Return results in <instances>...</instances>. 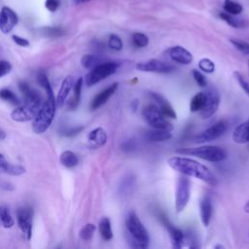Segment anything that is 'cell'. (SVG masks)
I'll return each instance as SVG.
<instances>
[{
	"label": "cell",
	"instance_id": "6da1fadb",
	"mask_svg": "<svg viewBox=\"0 0 249 249\" xmlns=\"http://www.w3.org/2000/svg\"><path fill=\"white\" fill-rule=\"evenodd\" d=\"M18 88L23 94L24 101L21 105H18V108L12 111L11 118L12 120L19 123L32 121L44 102L42 95L36 89L30 88V86L24 81H20L18 83Z\"/></svg>",
	"mask_w": 249,
	"mask_h": 249
},
{
	"label": "cell",
	"instance_id": "7a4b0ae2",
	"mask_svg": "<svg viewBox=\"0 0 249 249\" xmlns=\"http://www.w3.org/2000/svg\"><path fill=\"white\" fill-rule=\"evenodd\" d=\"M167 164L173 170L178 171L183 175L197 178L213 187L218 185V180L210 169L193 159L186 157H171L168 159Z\"/></svg>",
	"mask_w": 249,
	"mask_h": 249
},
{
	"label": "cell",
	"instance_id": "3957f363",
	"mask_svg": "<svg viewBox=\"0 0 249 249\" xmlns=\"http://www.w3.org/2000/svg\"><path fill=\"white\" fill-rule=\"evenodd\" d=\"M47 99L43 102L41 108L39 109L36 117L33 119L32 123V129L37 134H42L51 126L54 115H55V108L56 102L53 94V90L46 91Z\"/></svg>",
	"mask_w": 249,
	"mask_h": 249
},
{
	"label": "cell",
	"instance_id": "277c9868",
	"mask_svg": "<svg viewBox=\"0 0 249 249\" xmlns=\"http://www.w3.org/2000/svg\"><path fill=\"white\" fill-rule=\"evenodd\" d=\"M128 242L134 248H146L149 245V234L134 211H130L125 219Z\"/></svg>",
	"mask_w": 249,
	"mask_h": 249
},
{
	"label": "cell",
	"instance_id": "5b68a950",
	"mask_svg": "<svg viewBox=\"0 0 249 249\" xmlns=\"http://www.w3.org/2000/svg\"><path fill=\"white\" fill-rule=\"evenodd\" d=\"M176 153L186 156H194L204 160L218 162L227 158L226 151L219 146H200L194 148H180L176 150Z\"/></svg>",
	"mask_w": 249,
	"mask_h": 249
},
{
	"label": "cell",
	"instance_id": "8992f818",
	"mask_svg": "<svg viewBox=\"0 0 249 249\" xmlns=\"http://www.w3.org/2000/svg\"><path fill=\"white\" fill-rule=\"evenodd\" d=\"M142 116L146 123L156 129H164L171 131L173 129L172 124L162 114L159 106L155 104H148L142 110Z\"/></svg>",
	"mask_w": 249,
	"mask_h": 249
},
{
	"label": "cell",
	"instance_id": "52a82bcc",
	"mask_svg": "<svg viewBox=\"0 0 249 249\" xmlns=\"http://www.w3.org/2000/svg\"><path fill=\"white\" fill-rule=\"evenodd\" d=\"M119 67V63L115 61L101 62L94 68L90 69L85 77V83L88 87H91L107 77L113 75Z\"/></svg>",
	"mask_w": 249,
	"mask_h": 249
},
{
	"label": "cell",
	"instance_id": "ba28073f",
	"mask_svg": "<svg viewBox=\"0 0 249 249\" xmlns=\"http://www.w3.org/2000/svg\"><path fill=\"white\" fill-rule=\"evenodd\" d=\"M191 195V183L186 175L180 176L177 180L175 191V210L181 213L187 206Z\"/></svg>",
	"mask_w": 249,
	"mask_h": 249
},
{
	"label": "cell",
	"instance_id": "9c48e42d",
	"mask_svg": "<svg viewBox=\"0 0 249 249\" xmlns=\"http://www.w3.org/2000/svg\"><path fill=\"white\" fill-rule=\"evenodd\" d=\"M205 98L201 109L198 111L201 119H208L218 110L220 104V94L215 88H209L204 91Z\"/></svg>",
	"mask_w": 249,
	"mask_h": 249
},
{
	"label": "cell",
	"instance_id": "30bf717a",
	"mask_svg": "<svg viewBox=\"0 0 249 249\" xmlns=\"http://www.w3.org/2000/svg\"><path fill=\"white\" fill-rule=\"evenodd\" d=\"M32 218L33 210L29 206H21L17 210V222L18 228L27 240L32 236Z\"/></svg>",
	"mask_w": 249,
	"mask_h": 249
},
{
	"label": "cell",
	"instance_id": "8fae6325",
	"mask_svg": "<svg viewBox=\"0 0 249 249\" xmlns=\"http://www.w3.org/2000/svg\"><path fill=\"white\" fill-rule=\"evenodd\" d=\"M228 129V124L225 121H219L212 124L210 127L201 131L199 134L194 137V141L196 143H204L215 140L221 137Z\"/></svg>",
	"mask_w": 249,
	"mask_h": 249
},
{
	"label": "cell",
	"instance_id": "7c38bea8",
	"mask_svg": "<svg viewBox=\"0 0 249 249\" xmlns=\"http://www.w3.org/2000/svg\"><path fill=\"white\" fill-rule=\"evenodd\" d=\"M136 69L142 72H153L160 74H168L175 70V67L167 62L161 61L160 59H150L147 61H142L136 64Z\"/></svg>",
	"mask_w": 249,
	"mask_h": 249
},
{
	"label": "cell",
	"instance_id": "4fadbf2b",
	"mask_svg": "<svg viewBox=\"0 0 249 249\" xmlns=\"http://www.w3.org/2000/svg\"><path fill=\"white\" fill-rule=\"evenodd\" d=\"M18 21L17 13L10 7L4 6L0 11V30L3 33H9Z\"/></svg>",
	"mask_w": 249,
	"mask_h": 249
},
{
	"label": "cell",
	"instance_id": "5bb4252c",
	"mask_svg": "<svg viewBox=\"0 0 249 249\" xmlns=\"http://www.w3.org/2000/svg\"><path fill=\"white\" fill-rule=\"evenodd\" d=\"M118 86H119V83L115 82L110 86H108L107 88H105L104 89H102L100 92H98L90 102V109L96 110L102 105H104L108 101V99L115 93V91L118 89Z\"/></svg>",
	"mask_w": 249,
	"mask_h": 249
},
{
	"label": "cell",
	"instance_id": "9a60e30c",
	"mask_svg": "<svg viewBox=\"0 0 249 249\" xmlns=\"http://www.w3.org/2000/svg\"><path fill=\"white\" fill-rule=\"evenodd\" d=\"M168 56L175 62L188 65L193 61V54L185 48L181 46H175L167 51Z\"/></svg>",
	"mask_w": 249,
	"mask_h": 249
},
{
	"label": "cell",
	"instance_id": "2e32d148",
	"mask_svg": "<svg viewBox=\"0 0 249 249\" xmlns=\"http://www.w3.org/2000/svg\"><path fill=\"white\" fill-rule=\"evenodd\" d=\"M213 212V205H212V199L211 196L208 194H205L200 202H199V214L200 219L204 227H208L211 221Z\"/></svg>",
	"mask_w": 249,
	"mask_h": 249
},
{
	"label": "cell",
	"instance_id": "e0dca14e",
	"mask_svg": "<svg viewBox=\"0 0 249 249\" xmlns=\"http://www.w3.org/2000/svg\"><path fill=\"white\" fill-rule=\"evenodd\" d=\"M160 219L162 221V224L165 226V228L167 229V231L169 232V235H170L173 247L181 248V246L183 244V241H184V233H183V231L181 230H179L178 228L174 227L168 221V219L165 216H161Z\"/></svg>",
	"mask_w": 249,
	"mask_h": 249
},
{
	"label": "cell",
	"instance_id": "ac0fdd59",
	"mask_svg": "<svg viewBox=\"0 0 249 249\" xmlns=\"http://www.w3.org/2000/svg\"><path fill=\"white\" fill-rule=\"evenodd\" d=\"M74 79L72 76H67L63 81H62V84L60 86V89L58 90V93L56 95V98H55V102H56V106L60 107L64 104L66 98L68 97V94L70 93L71 89H73V86H74Z\"/></svg>",
	"mask_w": 249,
	"mask_h": 249
},
{
	"label": "cell",
	"instance_id": "d6986e66",
	"mask_svg": "<svg viewBox=\"0 0 249 249\" xmlns=\"http://www.w3.org/2000/svg\"><path fill=\"white\" fill-rule=\"evenodd\" d=\"M88 140L91 148L97 149L107 142V133L102 127H96L89 133Z\"/></svg>",
	"mask_w": 249,
	"mask_h": 249
},
{
	"label": "cell",
	"instance_id": "ffe728a7",
	"mask_svg": "<svg viewBox=\"0 0 249 249\" xmlns=\"http://www.w3.org/2000/svg\"><path fill=\"white\" fill-rule=\"evenodd\" d=\"M151 95L155 99V101L159 104V108L166 118H170V119L177 118L176 112L174 111L173 107L164 96H162L160 93H158V92H151Z\"/></svg>",
	"mask_w": 249,
	"mask_h": 249
},
{
	"label": "cell",
	"instance_id": "44dd1931",
	"mask_svg": "<svg viewBox=\"0 0 249 249\" xmlns=\"http://www.w3.org/2000/svg\"><path fill=\"white\" fill-rule=\"evenodd\" d=\"M232 140L238 144L249 143V120L239 124L232 132Z\"/></svg>",
	"mask_w": 249,
	"mask_h": 249
},
{
	"label": "cell",
	"instance_id": "7402d4cb",
	"mask_svg": "<svg viewBox=\"0 0 249 249\" xmlns=\"http://www.w3.org/2000/svg\"><path fill=\"white\" fill-rule=\"evenodd\" d=\"M0 169L10 175L18 176L25 172V168L19 164H13L9 162L3 154L0 153Z\"/></svg>",
	"mask_w": 249,
	"mask_h": 249
},
{
	"label": "cell",
	"instance_id": "603a6c76",
	"mask_svg": "<svg viewBox=\"0 0 249 249\" xmlns=\"http://www.w3.org/2000/svg\"><path fill=\"white\" fill-rule=\"evenodd\" d=\"M83 78L80 77L78 80L74 83L73 86V96L69 99L67 106L69 110H76L80 104L81 101V94H82V88H83Z\"/></svg>",
	"mask_w": 249,
	"mask_h": 249
},
{
	"label": "cell",
	"instance_id": "cb8c5ba5",
	"mask_svg": "<svg viewBox=\"0 0 249 249\" xmlns=\"http://www.w3.org/2000/svg\"><path fill=\"white\" fill-rule=\"evenodd\" d=\"M145 137L152 142H163L169 140L172 137V134L168 130L153 128L146 132Z\"/></svg>",
	"mask_w": 249,
	"mask_h": 249
},
{
	"label": "cell",
	"instance_id": "d4e9b609",
	"mask_svg": "<svg viewBox=\"0 0 249 249\" xmlns=\"http://www.w3.org/2000/svg\"><path fill=\"white\" fill-rule=\"evenodd\" d=\"M98 231L103 240H111L113 238V231L111 226V221L107 217H103L98 224Z\"/></svg>",
	"mask_w": 249,
	"mask_h": 249
},
{
	"label": "cell",
	"instance_id": "484cf974",
	"mask_svg": "<svg viewBox=\"0 0 249 249\" xmlns=\"http://www.w3.org/2000/svg\"><path fill=\"white\" fill-rule=\"evenodd\" d=\"M59 161L63 166H65L67 168H72V167H75L76 165H78L79 159L74 152L66 150L60 154Z\"/></svg>",
	"mask_w": 249,
	"mask_h": 249
},
{
	"label": "cell",
	"instance_id": "4316f807",
	"mask_svg": "<svg viewBox=\"0 0 249 249\" xmlns=\"http://www.w3.org/2000/svg\"><path fill=\"white\" fill-rule=\"evenodd\" d=\"M15 221L6 206H0V226L5 229H10L14 226Z\"/></svg>",
	"mask_w": 249,
	"mask_h": 249
},
{
	"label": "cell",
	"instance_id": "83f0119b",
	"mask_svg": "<svg viewBox=\"0 0 249 249\" xmlns=\"http://www.w3.org/2000/svg\"><path fill=\"white\" fill-rule=\"evenodd\" d=\"M101 62H102L101 58L95 54H85L81 58L82 66L88 70L94 68L96 65H98Z\"/></svg>",
	"mask_w": 249,
	"mask_h": 249
},
{
	"label": "cell",
	"instance_id": "f1b7e54d",
	"mask_svg": "<svg viewBox=\"0 0 249 249\" xmlns=\"http://www.w3.org/2000/svg\"><path fill=\"white\" fill-rule=\"evenodd\" d=\"M204 98H205L204 91L196 93L190 101V110H191V112H198L201 109V107L203 106Z\"/></svg>",
	"mask_w": 249,
	"mask_h": 249
},
{
	"label": "cell",
	"instance_id": "f546056e",
	"mask_svg": "<svg viewBox=\"0 0 249 249\" xmlns=\"http://www.w3.org/2000/svg\"><path fill=\"white\" fill-rule=\"evenodd\" d=\"M219 16H220V18H221L224 21H226L229 25H231V26H232V27H234V28L242 27L243 24H244L243 21H242L240 18H236L233 17V15H231V14H229V13H227V12H221V13L219 14Z\"/></svg>",
	"mask_w": 249,
	"mask_h": 249
},
{
	"label": "cell",
	"instance_id": "4dcf8cb0",
	"mask_svg": "<svg viewBox=\"0 0 249 249\" xmlns=\"http://www.w3.org/2000/svg\"><path fill=\"white\" fill-rule=\"evenodd\" d=\"M96 230V227L94 224H91V223H89V224H86L79 231V236L81 239L85 240V241H88V240H90L94 234V231Z\"/></svg>",
	"mask_w": 249,
	"mask_h": 249
},
{
	"label": "cell",
	"instance_id": "1f68e13d",
	"mask_svg": "<svg viewBox=\"0 0 249 249\" xmlns=\"http://www.w3.org/2000/svg\"><path fill=\"white\" fill-rule=\"evenodd\" d=\"M223 7L225 12L233 16L239 15L243 11V7L239 3L234 2L232 0H225Z\"/></svg>",
	"mask_w": 249,
	"mask_h": 249
},
{
	"label": "cell",
	"instance_id": "d6a6232c",
	"mask_svg": "<svg viewBox=\"0 0 249 249\" xmlns=\"http://www.w3.org/2000/svg\"><path fill=\"white\" fill-rule=\"evenodd\" d=\"M0 98L7 102H10L14 105H18V106L20 105V101L18 98V96L9 89H0Z\"/></svg>",
	"mask_w": 249,
	"mask_h": 249
},
{
	"label": "cell",
	"instance_id": "836d02e7",
	"mask_svg": "<svg viewBox=\"0 0 249 249\" xmlns=\"http://www.w3.org/2000/svg\"><path fill=\"white\" fill-rule=\"evenodd\" d=\"M132 44L137 48H145L149 44V38L141 32H135L131 36Z\"/></svg>",
	"mask_w": 249,
	"mask_h": 249
},
{
	"label": "cell",
	"instance_id": "e575fe53",
	"mask_svg": "<svg viewBox=\"0 0 249 249\" xmlns=\"http://www.w3.org/2000/svg\"><path fill=\"white\" fill-rule=\"evenodd\" d=\"M108 47L114 51H121L123 49V41L116 34H110L108 38Z\"/></svg>",
	"mask_w": 249,
	"mask_h": 249
},
{
	"label": "cell",
	"instance_id": "d590c367",
	"mask_svg": "<svg viewBox=\"0 0 249 249\" xmlns=\"http://www.w3.org/2000/svg\"><path fill=\"white\" fill-rule=\"evenodd\" d=\"M41 32L43 33V35L47 36V37H52V38H55V37H59L63 34V29L60 27H53V26H47V27H43L41 29Z\"/></svg>",
	"mask_w": 249,
	"mask_h": 249
},
{
	"label": "cell",
	"instance_id": "8d00e7d4",
	"mask_svg": "<svg viewBox=\"0 0 249 249\" xmlns=\"http://www.w3.org/2000/svg\"><path fill=\"white\" fill-rule=\"evenodd\" d=\"M230 42L241 53L245 55H249V43L239 40V39H231Z\"/></svg>",
	"mask_w": 249,
	"mask_h": 249
},
{
	"label": "cell",
	"instance_id": "74e56055",
	"mask_svg": "<svg viewBox=\"0 0 249 249\" xmlns=\"http://www.w3.org/2000/svg\"><path fill=\"white\" fill-rule=\"evenodd\" d=\"M198 67L205 73H213L215 71V64L209 58H202L198 62Z\"/></svg>",
	"mask_w": 249,
	"mask_h": 249
},
{
	"label": "cell",
	"instance_id": "f35d334b",
	"mask_svg": "<svg viewBox=\"0 0 249 249\" xmlns=\"http://www.w3.org/2000/svg\"><path fill=\"white\" fill-rule=\"evenodd\" d=\"M192 74H193V77H194L196 83L199 87L203 88V87H205V86L207 85V81H206L204 75H203L199 70L193 69V70H192Z\"/></svg>",
	"mask_w": 249,
	"mask_h": 249
},
{
	"label": "cell",
	"instance_id": "ab89813d",
	"mask_svg": "<svg viewBox=\"0 0 249 249\" xmlns=\"http://www.w3.org/2000/svg\"><path fill=\"white\" fill-rule=\"evenodd\" d=\"M233 75H234L235 79L237 80L238 84L240 85L241 89L249 95V82L247 80H245V78L239 72H234Z\"/></svg>",
	"mask_w": 249,
	"mask_h": 249
},
{
	"label": "cell",
	"instance_id": "60d3db41",
	"mask_svg": "<svg viewBox=\"0 0 249 249\" xmlns=\"http://www.w3.org/2000/svg\"><path fill=\"white\" fill-rule=\"evenodd\" d=\"M37 80H38V83L39 85L44 88L45 90H48V89H52V86L51 84H49V80H48V77L47 75L44 73V72H40L37 76Z\"/></svg>",
	"mask_w": 249,
	"mask_h": 249
},
{
	"label": "cell",
	"instance_id": "b9f144b4",
	"mask_svg": "<svg viewBox=\"0 0 249 249\" xmlns=\"http://www.w3.org/2000/svg\"><path fill=\"white\" fill-rule=\"evenodd\" d=\"M12 70V65L7 60H0V78L9 74Z\"/></svg>",
	"mask_w": 249,
	"mask_h": 249
},
{
	"label": "cell",
	"instance_id": "7bdbcfd3",
	"mask_svg": "<svg viewBox=\"0 0 249 249\" xmlns=\"http://www.w3.org/2000/svg\"><path fill=\"white\" fill-rule=\"evenodd\" d=\"M59 6H60V0H46L45 1L46 9L52 13L55 12Z\"/></svg>",
	"mask_w": 249,
	"mask_h": 249
},
{
	"label": "cell",
	"instance_id": "ee69618b",
	"mask_svg": "<svg viewBox=\"0 0 249 249\" xmlns=\"http://www.w3.org/2000/svg\"><path fill=\"white\" fill-rule=\"evenodd\" d=\"M12 39L19 47H28L29 46V41L23 37L18 36V35H13Z\"/></svg>",
	"mask_w": 249,
	"mask_h": 249
},
{
	"label": "cell",
	"instance_id": "f6af8a7d",
	"mask_svg": "<svg viewBox=\"0 0 249 249\" xmlns=\"http://www.w3.org/2000/svg\"><path fill=\"white\" fill-rule=\"evenodd\" d=\"M122 149L124 152H131L135 149V142L133 140H127L122 144Z\"/></svg>",
	"mask_w": 249,
	"mask_h": 249
},
{
	"label": "cell",
	"instance_id": "bcb514c9",
	"mask_svg": "<svg viewBox=\"0 0 249 249\" xmlns=\"http://www.w3.org/2000/svg\"><path fill=\"white\" fill-rule=\"evenodd\" d=\"M84 128V126H74V127H71L69 129H66L63 134L65 136H73V135H76L78 134L82 129Z\"/></svg>",
	"mask_w": 249,
	"mask_h": 249
},
{
	"label": "cell",
	"instance_id": "7dc6e473",
	"mask_svg": "<svg viewBox=\"0 0 249 249\" xmlns=\"http://www.w3.org/2000/svg\"><path fill=\"white\" fill-rule=\"evenodd\" d=\"M91 0H73V3L76 5H81V4H85L87 2H89Z\"/></svg>",
	"mask_w": 249,
	"mask_h": 249
},
{
	"label": "cell",
	"instance_id": "c3c4849f",
	"mask_svg": "<svg viewBox=\"0 0 249 249\" xmlns=\"http://www.w3.org/2000/svg\"><path fill=\"white\" fill-rule=\"evenodd\" d=\"M137 106H138V100H137V99H136V100H133L132 103H131V108H132V110L135 111V110L137 109Z\"/></svg>",
	"mask_w": 249,
	"mask_h": 249
},
{
	"label": "cell",
	"instance_id": "681fc988",
	"mask_svg": "<svg viewBox=\"0 0 249 249\" xmlns=\"http://www.w3.org/2000/svg\"><path fill=\"white\" fill-rule=\"evenodd\" d=\"M244 211L249 214V199L247 200V202H246L245 205H244Z\"/></svg>",
	"mask_w": 249,
	"mask_h": 249
},
{
	"label": "cell",
	"instance_id": "f907efd6",
	"mask_svg": "<svg viewBox=\"0 0 249 249\" xmlns=\"http://www.w3.org/2000/svg\"><path fill=\"white\" fill-rule=\"evenodd\" d=\"M4 138H5V133L4 131L0 130V139H4Z\"/></svg>",
	"mask_w": 249,
	"mask_h": 249
},
{
	"label": "cell",
	"instance_id": "816d5d0a",
	"mask_svg": "<svg viewBox=\"0 0 249 249\" xmlns=\"http://www.w3.org/2000/svg\"><path fill=\"white\" fill-rule=\"evenodd\" d=\"M214 248H225V246H223L221 244H217V245H214Z\"/></svg>",
	"mask_w": 249,
	"mask_h": 249
},
{
	"label": "cell",
	"instance_id": "f5cc1de1",
	"mask_svg": "<svg viewBox=\"0 0 249 249\" xmlns=\"http://www.w3.org/2000/svg\"><path fill=\"white\" fill-rule=\"evenodd\" d=\"M248 67H249V61H248Z\"/></svg>",
	"mask_w": 249,
	"mask_h": 249
}]
</instances>
